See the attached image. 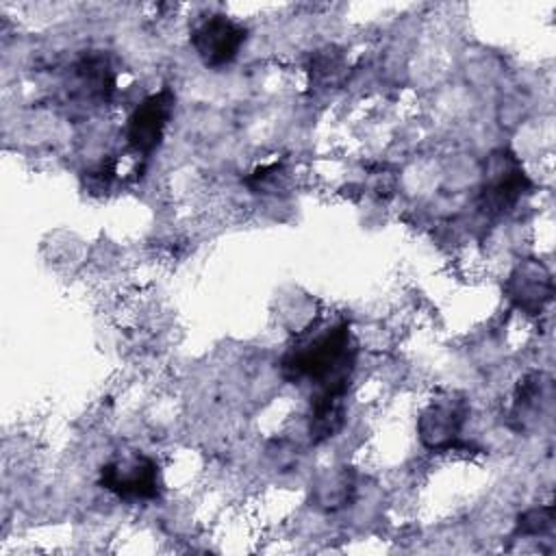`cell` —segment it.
Returning <instances> with one entry per match:
<instances>
[{"instance_id":"cell-3","label":"cell","mask_w":556,"mask_h":556,"mask_svg":"<svg viewBox=\"0 0 556 556\" xmlns=\"http://www.w3.org/2000/svg\"><path fill=\"white\" fill-rule=\"evenodd\" d=\"M100 486L126 502H150L161 495L163 480L154 458L141 452H128L102 465Z\"/></svg>"},{"instance_id":"cell-12","label":"cell","mask_w":556,"mask_h":556,"mask_svg":"<svg viewBox=\"0 0 556 556\" xmlns=\"http://www.w3.org/2000/svg\"><path fill=\"white\" fill-rule=\"evenodd\" d=\"M343 67H345V61L337 48H324L315 52L308 70L311 87H317V89L334 87L343 74Z\"/></svg>"},{"instance_id":"cell-10","label":"cell","mask_w":556,"mask_h":556,"mask_svg":"<svg viewBox=\"0 0 556 556\" xmlns=\"http://www.w3.org/2000/svg\"><path fill=\"white\" fill-rule=\"evenodd\" d=\"M345 395L348 393H313L308 434L315 445L332 439L345 424Z\"/></svg>"},{"instance_id":"cell-2","label":"cell","mask_w":556,"mask_h":556,"mask_svg":"<svg viewBox=\"0 0 556 556\" xmlns=\"http://www.w3.org/2000/svg\"><path fill=\"white\" fill-rule=\"evenodd\" d=\"M532 189L521 159L510 148H495L482 163L480 211L486 217L508 215Z\"/></svg>"},{"instance_id":"cell-8","label":"cell","mask_w":556,"mask_h":556,"mask_svg":"<svg viewBox=\"0 0 556 556\" xmlns=\"http://www.w3.org/2000/svg\"><path fill=\"white\" fill-rule=\"evenodd\" d=\"M554 404V382L543 371L526 374L515 389L510 404V426L517 432H534L541 421L552 415Z\"/></svg>"},{"instance_id":"cell-7","label":"cell","mask_w":556,"mask_h":556,"mask_svg":"<svg viewBox=\"0 0 556 556\" xmlns=\"http://www.w3.org/2000/svg\"><path fill=\"white\" fill-rule=\"evenodd\" d=\"M117 89V74L104 50L83 52L70 67V91L85 104H106Z\"/></svg>"},{"instance_id":"cell-5","label":"cell","mask_w":556,"mask_h":556,"mask_svg":"<svg viewBox=\"0 0 556 556\" xmlns=\"http://www.w3.org/2000/svg\"><path fill=\"white\" fill-rule=\"evenodd\" d=\"M176 93L172 87H161L159 91L146 96L128 115L126 141L137 154H152L165 137L169 119L174 115Z\"/></svg>"},{"instance_id":"cell-14","label":"cell","mask_w":556,"mask_h":556,"mask_svg":"<svg viewBox=\"0 0 556 556\" xmlns=\"http://www.w3.org/2000/svg\"><path fill=\"white\" fill-rule=\"evenodd\" d=\"M285 178H287L285 167L280 163H271V165H263V167L254 169L245 178V185L254 193H271V191H278V187H282Z\"/></svg>"},{"instance_id":"cell-6","label":"cell","mask_w":556,"mask_h":556,"mask_svg":"<svg viewBox=\"0 0 556 556\" xmlns=\"http://www.w3.org/2000/svg\"><path fill=\"white\" fill-rule=\"evenodd\" d=\"M245 39L248 30L243 24L224 13L204 17L191 30V46L202 65L208 70H222L230 65L239 56Z\"/></svg>"},{"instance_id":"cell-1","label":"cell","mask_w":556,"mask_h":556,"mask_svg":"<svg viewBox=\"0 0 556 556\" xmlns=\"http://www.w3.org/2000/svg\"><path fill=\"white\" fill-rule=\"evenodd\" d=\"M356 352L348 319H319L287 345L280 374L291 384L311 387L313 393H348Z\"/></svg>"},{"instance_id":"cell-4","label":"cell","mask_w":556,"mask_h":556,"mask_svg":"<svg viewBox=\"0 0 556 556\" xmlns=\"http://www.w3.org/2000/svg\"><path fill=\"white\" fill-rule=\"evenodd\" d=\"M469 400L458 391H441L417 417V434L426 450L445 452L456 445L469 419Z\"/></svg>"},{"instance_id":"cell-9","label":"cell","mask_w":556,"mask_h":556,"mask_svg":"<svg viewBox=\"0 0 556 556\" xmlns=\"http://www.w3.org/2000/svg\"><path fill=\"white\" fill-rule=\"evenodd\" d=\"M508 300L528 315H539L554 295V285L547 267L536 258L521 261L506 280Z\"/></svg>"},{"instance_id":"cell-11","label":"cell","mask_w":556,"mask_h":556,"mask_svg":"<svg viewBox=\"0 0 556 556\" xmlns=\"http://www.w3.org/2000/svg\"><path fill=\"white\" fill-rule=\"evenodd\" d=\"M354 491H356L354 473L345 467L332 469L313 484V502L317 508L332 513L348 506L354 497Z\"/></svg>"},{"instance_id":"cell-13","label":"cell","mask_w":556,"mask_h":556,"mask_svg":"<svg viewBox=\"0 0 556 556\" xmlns=\"http://www.w3.org/2000/svg\"><path fill=\"white\" fill-rule=\"evenodd\" d=\"M552 530H554V508L549 504L523 510L515 526V534L526 539H541L552 534Z\"/></svg>"}]
</instances>
